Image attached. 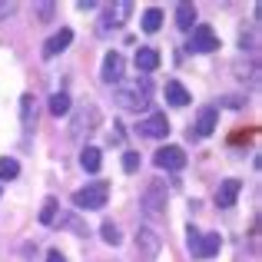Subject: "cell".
Wrapping results in <instances>:
<instances>
[{"mask_svg":"<svg viewBox=\"0 0 262 262\" xmlns=\"http://www.w3.org/2000/svg\"><path fill=\"white\" fill-rule=\"evenodd\" d=\"M216 123H219V110L216 106H203L199 116H196V129H192V133L196 136H209L212 129H216Z\"/></svg>","mask_w":262,"mask_h":262,"instance_id":"cell-11","label":"cell"},{"mask_svg":"<svg viewBox=\"0 0 262 262\" xmlns=\"http://www.w3.org/2000/svg\"><path fill=\"white\" fill-rule=\"evenodd\" d=\"M129 10H133V4H126V0H120L116 7H110V13H113V20H116V24H126Z\"/></svg>","mask_w":262,"mask_h":262,"instance_id":"cell-25","label":"cell"},{"mask_svg":"<svg viewBox=\"0 0 262 262\" xmlns=\"http://www.w3.org/2000/svg\"><path fill=\"white\" fill-rule=\"evenodd\" d=\"M136 249H140L143 259H156L163 249V239L156 229H149V226H143V229H136Z\"/></svg>","mask_w":262,"mask_h":262,"instance_id":"cell-4","label":"cell"},{"mask_svg":"<svg viewBox=\"0 0 262 262\" xmlns=\"http://www.w3.org/2000/svg\"><path fill=\"white\" fill-rule=\"evenodd\" d=\"M239 192H243V179H226V183H219V189H216V203L223 206V209H229V206L239 199Z\"/></svg>","mask_w":262,"mask_h":262,"instance_id":"cell-10","label":"cell"},{"mask_svg":"<svg viewBox=\"0 0 262 262\" xmlns=\"http://www.w3.org/2000/svg\"><path fill=\"white\" fill-rule=\"evenodd\" d=\"M60 223H63V226H70V229H73V232H86V229H83V226H80V223H77V219H60Z\"/></svg>","mask_w":262,"mask_h":262,"instance_id":"cell-28","label":"cell"},{"mask_svg":"<svg viewBox=\"0 0 262 262\" xmlns=\"http://www.w3.org/2000/svg\"><path fill=\"white\" fill-rule=\"evenodd\" d=\"M163 27V10H156V7H149L146 13H143V30L146 33H156Z\"/></svg>","mask_w":262,"mask_h":262,"instance_id":"cell-19","label":"cell"},{"mask_svg":"<svg viewBox=\"0 0 262 262\" xmlns=\"http://www.w3.org/2000/svg\"><path fill=\"white\" fill-rule=\"evenodd\" d=\"M140 209L146 212V219H163L166 216V186L160 179H149L146 189L140 196Z\"/></svg>","mask_w":262,"mask_h":262,"instance_id":"cell-2","label":"cell"},{"mask_svg":"<svg viewBox=\"0 0 262 262\" xmlns=\"http://www.w3.org/2000/svg\"><path fill=\"white\" fill-rule=\"evenodd\" d=\"M166 100L173 103V106H186V103H189V90L179 83V80H169L166 83Z\"/></svg>","mask_w":262,"mask_h":262,"instance_id":"cell-15","label":"cell"},{"mask_svg":"<svg viewBox=\"0 0 262 262\" xmlns=\"http://www.w3.org/2000/svg\"><path fill=\"white\" fill-rule=\"evenodd\" d=\"M33 13H37L40 24H50L53 13H57V7H53V4H33Z\"/></svg>","mask_w":262,"mask_h":262,"instance_id":"cell-24","label":"cell"},{"mask_svg":"<svg viewBox=\"0 0 262 262\" xmlns=\"http://www.w3.org/2000/svg\"><path fill=\"white\" fill-rule=\"evenodd\" d=\"M50 113H53V116L70 113V96H67V93H53V96H50Z\"/></svg>","mask_w":262,"mask_h":262,"instance_id":"cell-20","label":"cell"},{"mask_svg":"<svg viewBox=\"0 0 262 262\" xmlns=\"http://www.w3.org/2000/svg\"><path fill=\"white\" fill-rule=\"evenodd\" d=\"M219 47V37L212 27H196L192 30V40H189V50L192 53H212Z\"/></svg>","mask_w":262,"mask_h":262,"instance_id":"cell-5","label":"cell"},{"mask_svg":"<svg viewBox=\"0 0 262 262\" xmlns=\"http://www.w3.org/2000/svg\"><path fill=\"white\" fill-rule=\"evenodd\" d=\"M192 24H196V7L192 4H179L176 7V27L179 30H192Z\"/></svg>","mask_w":262,"mask_h":262,"instance_id":"cell-16","label":"cell"},{"mask_svg":"<svg viewBox=\"0 0 262 262\" xmlns=\"http://www.w3.org/2000/svg\"><path fill=\"white\" fill-rule=\"evenodd\" d=\"M96 120H100V113H96V106L83 110V113L77 116V126H73V136H80L83 129H96Z\"/></svg>","mask_w":262,"mask_h":262,"instance_id":"cell-17","label":"cell"},{"mask_svg":"<svg viewBox=\"0 0 262 262\" xmlns=\"http://www.w3.org/2000/svg\"><path fill=\"white\" fill-rule=\"evenodd\" d=\"M156 166L160 169H183L186 166V153L179 146H163V149H156Z\"/></svg>","mask_w":262,"mask_h":262,"instance_id":"cell-7","label":"cell"},{"mask_svg":"<svg viewBox=\"0 0 262 262\" xmlns=\"http://www.w3.org/2000/svg\"><path fill=\"white\" fill-rule=\"evenodd\" d=\"M116 103H120L123 110H146L149 106V96H146V86H126L116 93Z\"/></svg>","mask_w":262,"mask_h":262,"instance_id":"cell-6","label":"cell"},{"mask_svg":"<svg viewBox=\"0 0 262 262\" xmlns=\"http://www.w3.org/2000/svg\"><path fill=\"white\" fill-rule=\"evenodd\" d=\"M110 199V186L106 183H90L83 189H77V196H73V203L80 206V209H103Z\"/></svg>","mask_w":262,"mask_h":262,"instance_id":"cell-3","label":"cell"},{"mask_svg":"<svg viewBox=\"0 0 262 262\" xmlns=\"http://www.w3.org/2000/svg\"><path fill=\"white\" fill-rule=\"evenodd\" d=\"M80 166L86 169V173H100V166H103V153L96 146H86L83 153H80Z\"/></svg>","mask_w":262,"mask_h":262,"instance_id":"cell-14","label":"cell"},{"mask_svg":"<svg viewBox=\"0 0 262 262\" xmlns=\"http://www.w3.org/2000/svg\"><path fill=\"white\" fill-rule=\"evenodd\" d=\"M37 219H40L43 226H50L53 219H57V199H43V209H40Z\"/></svg>","mask_w":262,"mask_h":262,"instance_id":"cell-23","label":"cell"},{"mask_svg":"<svg viewBox=\"0 0 262 262\" xmlns=\"http://www.w3.org/2000/svg\"><path fill=\"white\" fill-rule=\"evenodd\" d=\"M20 110H24V126H33V120H37V103H33V96H24V100H20Z\"/></svg>","mask_w":262,"mask_h":262,"instance_id":"cell-22","label":"cell"},{"mask_svg":"<svg viewBox=\"0 0 262 262\" xmlns=\"http://www.w3.org/2000/svg\"><path fill=\"white\" fill-rule=\"evenodd\" d=\"M4 13H13V4H0V17H4Z\"/></svg>","mask_w":262,"mask_h":262,"instance_id":"cell-29","label":"cell"},{"mask_svg":"<svg viewBox=\"0 0 262 262\" xmlns=\"http://www.w3.org/2000/svg\"><path fill=\"white\" fill-rule=\"evenodd\" d=\"M47 262H67V259H63L60 249H50V252H47Z\"/></svg>","mask_w":262,"mask_h":262,"instance_id":"cell-27","label":"cell"},{"mask_svg":"<svg viewBox=\"0 0 262 262\" xmlns=\"http://www.w3.org/2000/svg\"><path fill=\"white\" fill-rule=\"evenodd\" d=\"M123 169H126V173H136V169H140V153H126L123 156Z\"/></svg>","mask_w":262,"mask_h":262,"instance_id":"cell-26","label":"cell"},{"mask_svg":"<svg viewBox=\"0 0 262 262\" xmlns=\"http://www.w3.org/2000/svg\"><path fill=\"white\" fill-rule=\"evenodd\" d=\"M70 40H73V30H70V27H63L60 33H53V37L47 40V47H43V57H57V53H63L67 47H70Z\"/></svg>","mask_w":262,"mask_h":262,"instance_id":"cell-12","label":"cell"},{"mask_svg":"<svg viewBox=\"0 0 262 262\" xmlns=\"http://www.w3.org/2000/svg\"><path fill=\"white\" fill-rule=\"evenodd\" d=\"M186 246H189V252L196 259H212L219 249H223V236H219V232H203V229H196V226H189Z\"/></svg>","mask_w":262,"mask_h":262,"instance_id":"cell-1","label":"cell"},{"mask_svg":"<svg viewBox=\"0 0 262 262\" xmlns=\"http://www.w3.org/2000/svg\"><path fill=\"white\" fill-rule=\"evenodd\" d=\"M140 133L149 136V140H163V136L169 133V120L163 113H153V116H146V120L140 123Z\"/></svg>","mask_w":262,"mask_h":262,"instance_id":"cell-9","label":"cell"},{"mask_svg":"<svg viewBox=\"0 0 262 262\" xmlns=\"http://www.w3.org/2000/svg\"><path fill=\"white\" fill-rule=\"evenodd\" d=\"M100 236H103V243H106V246H120V243H123V232L116 229L113 219H106V223L100 226Z\"/></svg>","mask_w":262,"mask_h":262,"instance_id":"cell-18","label":"cell"},{"mask_svg":"<svg viewBox=\"0 0 262 262\" xmlns=\"http://www.w3.org/2000/svg\"><path fill=\"white\" fill-rule=\"evenodd\" d=\"M156 67H160V53H156L153 47H140V50H136V70L153 73Z\"/></svg>","mask_w":262,"mask_h":262,"instance_id":"cell-13","label":"cell"},{"mask_svg":"<svg viewBox=\"0 0 262 262\" xmlns=\"http://www.w3.org/2000/svg\"><path fill=\"white\" fill-rule=\"evenodd\" d=\"M103 83H116V80H123V53L110 50L106 57H103V70H100Z\"/></svg>","mask_w":262,"mask_h":262,"instance_id":"cell-8","label":"cell"},{"mask_svg":"<svg viewBox=\"0 0 262 262\" xmlns=\"http://www.w3.org/2000/svg\"><path fill=\"white\" fill-rule=\"evenodd\" d=\"M20 176V163L10 156H0V179H17Z\"/></svg>","mask_w":262,"mask_h":262,"instance_id":"cell-21","label":"cell"}]
</instances>
